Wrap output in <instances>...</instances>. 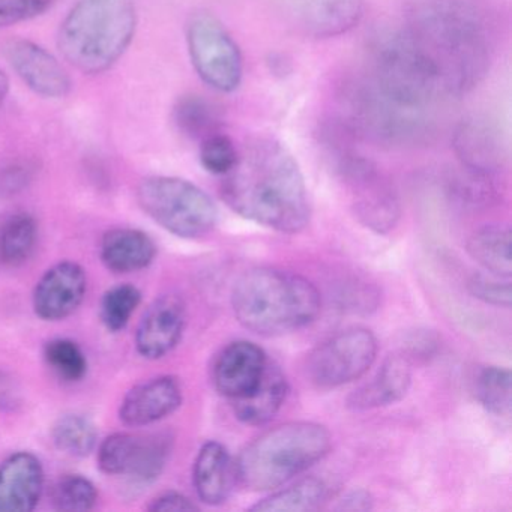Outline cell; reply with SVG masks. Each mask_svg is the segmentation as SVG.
Listing matches in <instances>:
<instances>
[{"label":"cell","mask_w":512,"mask_h":512,"mask_svg":"<svg viewBox=\"0 0 512 512\" xmlns=\"http://www.w3.org/2000/svg\"><path fill=\"white\" fill-rule=\"evenodd\" d=\"M400 25L433 62L443 95L463 97L490 73L496 26L479 0H404Z\"/></svg>","instance_id":"obj_1"},{"label":"cell","mask_w":512,"mask_h":512,"mask_svg":"<svg viewBox=\"0 0 512 512\" xmlns=\"http://www.w3.org/2000/svg\"><path fill=\"white\" fill-rule=\"evenodd\" d=\"M223 178L224 202L245 220L287 235L310 224L304 173L280 140L268 136L248 140L239 149L235 167Z\"/></svg>","instance_id":"obj_2"},{"label":"cell","mask_w":512,"mask_h":512,"mask_svg":"<svg viewBox=\"0 0 512 512\" xmlns=\"http://www.w3.org/2000/svg\"><path fill=\"white\" fill-rule=\"evenodd\" d=\"M236 320L262 337H280L310 325L322 310V296L307 278L275 268L242 274L232 290Z\"/></svg>","instance_id":"obj_3"},{"label":"cell","mask_w":512,"mask_h":512,"mask_svg":"<svg viewBox=\"0 0 512 512\" xmlns=\"http://www.w3.org/2000/svg\"><path fill=\"white\" fill-rule=\"evenodd\" d=\"M136 31L134 0H77L59 26L58 49L71 67L98 76L121 61Z\"/></svg>","instance_id":"obj_4"},{"label":"cell","mask_w":512,"mask_h":512,"mask_svg":"<svg viewBox=\"0 0 512 512\" xmlns=\"http://www.w3.org/2000/svg\"><path fill=\"white\" fill-rule=\"evenodd\" d=\"M424 112L392 100L368 76H349L335 89L331 119L356 142L410 146L430 137L431 124Z\"/></svg>","instance_id":"obj_5"},{"label":"cell","mask_w":512,"mask_h":512,"mask_svg":"<svg viewBox=\"0 0 512 512\" xmlns=\"http://www.w3.org/2000/svg\"><path fill=\"white\" fill-rule=\"evenodd\" d=\"M331 446L325 425L287 422L260 434L241 452L236 476L248 490H275L323 460Z\"/></svg>","instance_id":"obj_6"},{"label":"cell","mask_w":512,"mask_h":512,"mask_svg":"<svg viewBox=\"0 0 512 512\" xmlns=\"http://www.w3.org/2000/svg\"><path fill=\"white\" fill-rule=\"evenodd\" d=\"M319 140L356 220L380 235L394 230L401 218V202L391 178L362 155L356 140L331 118L320 127Z\"/></svg>","instance_id":"obj_7"},{"label":"cell","mask_w":512,"mask_h":512,"mask_svg":"<svg viewBox=\"0 0 512 512\" xmlns=\"http://www.w3.org/2000/svg\"><path fill=\"white\" fill-rule=\"evenodd\" d=\"M367 76L380 91L410 109L425 110L442 97L433 62L401 25L380 29L368 50Z\"/></svg>","instance_id":"obj_8"},{"label":"cell","mask_w":512,"mask_h":512,"mask_svg":"<svg viewBox=\"0 0 512 512\" xmlns=\"http://www.w3.org/2000/svg\"><path fill=\"white\" fill-rule=\"evenodd\" d=\"M137 202L158 226L179 238H203L218 223V209L209 194L176 176L143 179L137 188Z\"/></svg>","instance_id":"obj_9"},{"label":"cell","mask_w":512,"mask_h":512,"mask_svg":"<svg viewBox=\"0 0 512 512\" xmlns=\"http://www.w3.org/2000/svg\"><path fill=\"white\" fill-rule=\"evenodd\" d=\"M185 38L191 64L203 83L221 94H230L241 86L244 77L241 49L220 19L208 11L191 14L185 26Z\"/></svg>","instance_id":"obj_10"},{"label":"cell","mask_w":512,"mask_h":512,"mask_svg":"<svg viewBox=\"0 0 512 512\" xmlns=\"http://www.w3.org/2000/svg\"><path fill=\"white\" fill-rule=\"evenodd\" d=\"M379 344L370 329L349 328L329 337L310 353L307 376L320 389L361 379L376 362Z\"/></svg>","instance_id":"obj_11"},{"label":"cell","mask_w":512,"mask_h":512,"mask_svg":"<svg viewBox=\"0 0 512 512\" xmlns=\"http://www.w3.org/2000/svg\"><path fill=\"white\" fill-rule=\"evenodd\" d=\"M173 439L167 433H115L98 448V466L109 476H125L137 487H148L160 478L172 454Z\"/></svg>","instance_id":"obj_12"},{"label":"cell","mask_w":512,"mask_h":512,"mask_svg":"<svg viewBox=\"0 0 512 512\" xmlns=\"http://www.w3.org/2000/svg\"><path fill=\"white\" fill-rule=\"evenodd\" d=\"M0 53L11 70L38 97L62 100L70 94L71 77L53 53L28 38H8Z\"/></svg>","instance_id":"obj_13"},{"label":"cell","mask_w":512,"mask_h":512,"mask_svg":"<svg viewBox=\"0 0 512 512\" xmlns=\"http://www.w3.org/2000/svg\"><path fill=\"white\" fill-rule=\"evenodd\" d=\"M268 362V356L256 343L233 341L215 359L212 367L215 389L230 401L245 397L259 385Z\"/></svg>","instance_id":"obj_14"},{"label":"cell","mask_w":512,"mask_h":512,"mask_svg":"<svg viewBox=\"0 0 512 512\" xmlns=\"http://www.w3.org/2000/svg\"><path fill=\"white\" fill-rule=\"evenodd\" d=\"M185 323L187 308L181 296L169 293L155 299L137 326V352L152 361L169 355L181 341Z\"/></svg>","instance_id":"obj_15"},{"label":"cell","mask_w":512,"mask_h":512,"mask_svg":"<svg viewBox=\"0 0 512 512\" xmlns=\"http://www.w3.org/2000/svg\"><path fill=\"white\" fill-rule=\"evenodd\" d=\"M88 289L85 269L74 262L52 266L34 290V310L46 322L67 319L82 305Z\"/></svg>","instance_id":"obj_16"},{"label":"cell","mask_w":512,"mask_h":512,"mask_svg":"<svg viewBox=\"0 0 512 512\" xmlns=\"http://www.w3.org/2000/svg\"><path fill=\"white\" fill-rule=\"evenodd\" d=\"M452 148L463 169L496 176L505 166L502 136L487 119H463L452 134Z\"/></svg>","instance_id":"obj_17"},{"label":"cell","mask_w":512,"mask_h":512,"mask_svg":"<svg viewBox=\"0 0 512 512\" xmlns=\"http://www.w3.org/2000/svg\"><path fill=\"white\" fill-rule=\"evenodd\" d=\"M182 398L181 382L175 376L154 377L127 392L119 418L128 427H146L176 412Z\"/></svg>","instance_id":"obj_18"},{"label":"cell","mask_w":512,"mask_h":512,"mask_svg":"<svg viewBox=\"0 0 512 512\" xmlns=\"http://www.w3.org/2000/svg\"><path fill=\"white\" fill-rule=\"evenodd\" d=\"M44 490V469L32 452L11 454L0 463V512H31Z\"/></svg>","instance_id":"obj_19"},{"label":"cell","mask_w":512,"mask_h":512,"mask_svg":"<svg viewBox=\"0 0 512 512\" xmlns=\"http://www.w3.org/2000/svg\"><path fill=\"white\" fill-rule=\"evenodd\" d=\"M412 371L409 356H389L367 383L350 394L347 406L353 410H371L398 403L412 386Z\"/></svg>","instance_id":"obj_20"},{"label":"cell","mask_w":512,"mask_h":512,"mask_svg":"<svg viewBox=\"0 0 512 512\" xmlns=\"http://www.w3.org/2000/svg\"><path fill=\"white\" fill-rule=\"evenodd\" d=\"M236 481L235 461L226 446L215 440L206 442L193 467V484L199 499L206 505H223L232 494Z\"/></svg>","instance_id":"obj_21"},{"label":"cell","mask_w":512,"mask_h":512,"mask_svg":"<svg viewBox=\"0 0 512 512\" xmlns=\"http://www.w3.org/2000/svg\"><path fill=\"white\" fill-rule=\"evenodd\" d=\"M365 0H307L302 8V28L317 40L349 34L364 19Z\"/></svg>","instance_id":"obj_22"},{"label":"cell","mask_w":512,"mask_h":512,"mask_svg":"<svg viewBox=\"0 0 512 512\" xmlns=\"http://www.w3.org/2000/svg\"><path fill=\"white\" fill-rule=\"evenodd\" d=\"M100 256L110 271L131 274L154 262L157 247L142 230L118 227L109 230L101 239Z\"/></svg>","instance_id":"obj_23"},{"label":"cell","mask_w":512,"mask_h":512,"mask_svg":"<svg viewBox=\"0 0 512 512\" xmlns=\"http://www.w3.org/2000/svg\"><path fill=\"white\" fill-rule=\"evenodd\" d=\"M289 392L286 376L274 362L266 365L265 374L253 392L232 401L233 413L247 425H265L275 418Z\"/></svg>","instance_id":"obj_24"},{"label":"cell","mask_w":512,"mask_h":512,"mask_svg":"<svg viewBox=\"0 0 512 512\" xmlns=\"http://www.w3.org/2000/svg\"><path fill=\"white\" fill-rule=\"evenodd\" d=\"M467 253L490 274L511 277V230L505 224H490L476 230L467 241Z\"/></svg>","instance_id":"obj_25"},{"label":"cell","mask_w":512,"mask_h":512,"mask_svg":"<svg viewBox=\"0 0 512 512\" xmlns=\"http://www.w3.org/2000/svg\"><path fill=\"white\" fill-rule=\"evenodd\" d=\"M172 115L179 133L200 142L221 131L223 125L217 104L199 94H187L178 98Z\"/></svg>","instance_id":"obj_26"},{"label":"cell","mask_w":512,"mask_h":512,"mask_svg":"<svg viewBox=\"0 0 512 512\" xmlns=\"http://www.w3.org/2000/svg\"><path fill=\"white\" fill-rule=\"evenodd\" d=\"M38 242V224L28 212L10 215L0 224V263L10 268L31 259Z\"/></svg>","instance_id":"obj_27"},{"label":"cell","mask_w":512,"mask_h":512,"mask_svg":"<svg viewBox=\"0 0 512 512\" xmlns=\"http://www.w3.org/2000/svg\"><path fill=\"white\" fill-rule=\"evenodd\" d=\"M326 496H328V487L325 482L310 476V478L301 479L290 487L275 491L271 496L251 506L250 511H313V509L319 508Z\"/></svg>","instance_id":"obj_28"},{"label":"cell","mask_w":512,"mask_h":512,"mask_svg":"<svg viewBox=\"0 0 512 512\" xmlns=\"http://www.w3.org/2000/svg\"><path fill=\"white\" fill-rule=\"evenodd\" d=\"M52 439L56 448L70 457H86L98 442L97 425L85 415L70 413L53 425Z\"/></svg>","instance_id":"obj_29"},{"label":"cell","mask_w":512,"mask_h":512,"mask_svg":"<svg viewBox=\"0 0 512 512\" xmlns=\"http://www.w3.org/2000/svg\"><path fill=\"white\" fill-rule=\"evenodd\" d=\"M511 371L502 367H487L476 380V397L487 412L497 416L511 413Z\"/></svg>","instance_id":"obj_30"},{"label":"cell","mask_w":512,"mask_h":512,"mask_svg":"<svg viewBox=\"0 0 512 512\" xmlns=\"http://www.w3.org/2000/svg\"><path fill=\"white\" fill-rule=\"evenodd\" d=\"M50 499L56 511H89L97 505L98 491L86 476L64 475L53 485Z\"/></svg>","instance_id":"obj_31"},{"label":"cell","mask_w":512,"mask_h":512,"mask_svg":"<svg viewBox=\"0 0 512 512\" xmlns=\"http://www.w3.org/2000/svg\"><path fill=\"white\" fill-rule=\"evenodd\" d=\"M44 358L53 373L64 382H80L88 373V359L79 344L68 338H55L44 347Z\"/></svg>","instance_id":"obj_32"},{"label":"cell","mask_w":512,"mask_h":512,"mask_svg":"<svg viewBox=\"0 0 512 512\" xmlns=\"http://www.w3.org/2000/svg\"><path fill=\"white\" fill-rule=\"evenodd\" d=\"M142 302V293L131 284L113 287L101 301V320L109 331L118 332L127 328L134 311Z\"/></svg>","instance_id":"obj_33"},{"label":"cell","mask_w":512,"mask_h":512,"mask_svg":"<svg viewBox=\"0 0 512 512\" xmlns=\"http://www.w3.org/2000/svg\"><path fill=\"white\" fill-rule=\"evenodd\" d=\"M200 145V163L206 172L224 176L235 167L239 157V149L235 142L226 134L218 133L206 137Z\"/></svg>","instance_id":"obj_34"},{"label":"cell","mask_w":512,"mask_h":512,"mask_svg":"<svg viewBox=\"0 0 512 512\" xmlns=\"http://www.w3.org/2000/svg\"><path fill=\"white\" fill-rule=\"evenodd\" d=\"M470 295L484 304L499 308H511L512 292L509 278L494 274H475L469 280Z\"/></svg>","instance_id":"obj_35"},{"label":"cell","mask_w":512,"mask_h":512,"mask_svg":"<svg viewBox=\"0 0 512 512\" xmlns=\"http://www.w3.org/2000/svg\"><path fill=\"white\" fill-rule=\"evenodd\" d=\"M52 7V0H0V29L38 19Z\"/></svg>","instance_id":"obj_36"},{"label":"cell","mask_w":512,"mask_h":512,"mask_svg":"<svg viewBox=\"0 0 512 512\" xmlns=\"http://www.w3.org/2000/svg\"><path fill=\"white\" fill-rule=\"evenodd\" d=\"M149 511L152 512H163V511H196L199 506L188 499L184 494L178 493V491H166L161 493L160 496L155 497L148 506Z\"/></svg>","instance_id":"obj_37"},{"label":"cell","mask_w":512,"mask_h":512,"mask_svg":"<svg viewBox=\"0 0 512 512\" xmlns=\"http://www.w3.org/2000/svg\"><path fill=\"white\" fill-rule=\"evenodd\" d=\"M32 178V167L29 164L17 163L11 164L2 173V185L5 190L19 191L29 184Z\"/></svg>","instance_id":"obj_38"},{"label":"cell","mask_w":512,"mask_h":512,"mask_svg":"<svg viewBox=\"0 0 512 512\" xmlns=\"http://www.w3.org/2000/svg\"><path fill=\"white\" fill-rule=\"evenodd\" d=\"M19 404V386L10 374L0 371V410H14Z\"/></svg>","instance_id":"obj_39"},{"label":"cell","mask_w":512,"mask_h":512,"mask_svg":"<svg viewBox=\"0 0 512 512\" xmlns=\"http://www.w3.org/2000/svg\"><path fill=\"white\" fill-rule=\"evenodd\" d=\"M370 494L365 491H355V493L349 494L346 499L343 500V509H352V511H364V509H371Z\"/></svg>","instance_id":"obj_40"},{"label":"cell","mask_w":512,"mask_h":512,"mask_svg":"<svg viewBox=\"0 0 512 512\" xmlns=\"http://www.w3.org/2000/svg\"><path fill=\"white\" fill-rule=\"evenodd\" d=\"M8 94H10V79L4 71L0 70V106L5 103Z\"/></svg>","instance_id":"obj_41"}]
</instances>
